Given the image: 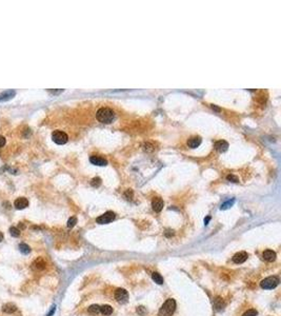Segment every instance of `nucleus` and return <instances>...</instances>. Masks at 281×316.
<instances>
[{
	"instance_id": "nucleus-1",
	"label": "nucleus",
	"mask_w": 281,
	"mask_h": 316,
	"mask_svg": "<svg viewBox=\"0 0 281 316\" xmlns=\"http://www.w3.org/2000/svg\"><path fill=\"white\" fill-rule=\"evenodd\" d=\"M96 117L98 119V121L102 123H111L113 122V120L115 119L116 115L115 112L112 109H108V108H101L97 111L96 113Z\"/></svg>"
},
{
	"instance_id": "nucleus-2",
	"label": "nucleus",
	"mask_w": 281,
	"mask_h": 316,
	"mask_svg": "<svg viewBox=\"0 0 281 316\" xmlns=\"http://www.w3.org/2000/svg\"><path fill=\"white\" fill-rule=\"evenodd\" d=\"M175 310H176V301L173 298H169L166 299V301L162 304V307L160 308L159 316H172L174 314Z\"/></svg>"
},
{
	"instance_id": "nucleus-3",
	"label": "nucleus",
	"mask_w": 281,
	"mask_h": 316,
	"mask_svg": "<svg viewBox=\"0 0 281 316\" xmlns=\"http://www.w3.org/2000/svg\"><path fill=\"white\" fill-rule=\"evenodd\" d=\"M279 278L277 276H269L264 278L262 281L260 282V287L262 288L264 290H271L276 288L278 285H279Z\"/></svg>"
},
{
	"instance_id": "nucleus-4",
	"label": "nucleus",
	"mask_w": 281,
	"mask_h": 316,
	"mask_svg": "<svg viewBox=\"0 0 281 316\" xmlns=\"http://www.w3.org/2000/svg\"><path fill=\"white\" fill-rule=\"evenodd\" d=\"M52 139L55 143L57 145H65L69 140V136L65 132L60 131V130H56L52 133Z\"/></svg>"
},
{
	"instance_id": "nucleus-5",
	"label": "nucleus",
	"mask_w": 281,
	"mask_h": 316,
	"mask_svg": "<svg viewBox=\"0 0 281 316\" xmlns=\"http://www.w3.org/2000/svg\"><path fill=\"white\" fill-rule=\"evenodd\" d=\"M115 217H116L115 213L112 212V211H107L104 214L97 217L96 221H97V223H99V224H107V223H112V221L115 219Z\"/></svg>"
},
{
	"instance_id": "nucleus-6",
	"label": "nucleus",
	"mask_w": 281,
	"mask_h": 316,
	"mask_svg": "<svg viewBox=\"0 0 281 316\" xmlns=\"http://www.w3.org/2000/svg\"><path fill=\"white\" fill-rule=\"evenodd\" d=\"M115 298L119 304H126L129 300V293L124 289H118L115 292Z\"/></svg>"
},
{
	"instance_id": "nucleus-7",
	"label": "nucleus",
	"mask_w": 281,
	"mask_h": 316,
	"mask_svg": "<svg viewBox=\"0 0 281 316\" xmlns=\"http://www.w3.org/2000/svg\"><path fill=\"white\" fill-rule=\"evenodd\" d=\"M14 206L17 210H22L29 207V200L26 197H19L14 201Z\"/></svg>"
},
{
	"instance_id": "nucleus-8",
	"label": "nucleus",
	"mask_w": 281,
	"mask_h": 316,
	"mask_svg": "<svg viewBox=\"0 0 281 316\" xmlns=\"http://www.w3.org/2000/svg\"><path fill=\"white\" fill-rule=\"evenodd\" d=\"M16 95V91L15 90H7L4 92L0 93V102L7 101L10 99H12L13 97H15Z\"/></svg>"
},
{
	"instance_id": "nucleus-9",
	"label": "nucleus",
	"mask_w": 281,
	"mask_h": 316,
	"mask_svg": "<svg viewBox=\"0 0 281 316\" xmlns=\"http://www.w3.org/2000/svg\"><path fill=\"white\" fill-rule=\"evenodd\" d=\"M249 255L246 252H238L233 256V261L235 263H243L247 259Z\"/></svg>"
},
{
	"instance_id": "nucleus-10",
	"label": "nucleus",
	"mask_w": 281,
	"mask_h": 316,
	"mask_svg": "<svg viewBox=\"0 0 281 316\" xmlns=\"http://www.w3.org/2000/svg\"><path fill=\"white\" fill-rule=\"evenodd\" d=\"M163 206H164V202L159 197H155L152 200V207L155 212H160L163 209Z\"/></svg>"
},
{
	"instance_id": "nucleus-11",
	"label": "nucleus",
	"mask_w": 281,
	"mask_h": 316,
	"mask_svg": "<svg viewBox=\"0 0 281 316\" xmlns=\"http://www.w3.org/2000/svg\"><path fill=\"white\" fill-rule=\"evenodd\" d=\"M90 161L95 165H99V167H103V165H107V161L104 159V158L100 157V156H96V155H93V156L90 157Z\"/></svg>"
},
{
	"instance_id": "nucleus-12",
	"label": "nucleus",
	"mask_w": 281,
	"mask_h": 316,
	"mask_svg": "<svg viewBox=\"0 0 281 316\" xmlns=\"http://www.w3.org/2000/svg\"><path fill=\"white\" fill-rule=\"evenodd\" d=\"M215 149L218 152H220V153H224L229 149V143L225 140H218L215 142Z\"/></svg>"
},
{
	"instance_id": "nucleus-13",
	"label": "nucleus",
	"mask_w": 281,
	"mask_h": 316,
	"mask_svg": "<svg viewBox=\"0 0 281 316\" xmlns=\"http://www.w3.org/2000/svg\"><path fill=\"white\" fill-rule=\"evenodd\" d=\"M201 145V137L199 136H193L191 138H188V146L191 149H196Z\"/></svg>"
},
{
	"instance_id": "nucleus-14",
	"label": "nucleus",
	"mask_w": 281,
	"mask_h": 316,
	"mask_svg": "<svg viewBox=\"0 0 281 316\" xmlns=\"http://www.w3.org/2000/svg\"><path fill=\"white\" fill-rule=\"evenodd\" d=\"M262 257H263L264 260H266V261L272 262L276 259V252H274L273 250H265L263 252Z\"/></svg>"
},
{
	"instance_id": "nucleus-15",
	"label": "nucleus",
	"mask_w": 281,
	"mask_h": 316,
	"mask_svg": "<svg viewBox=\"0 0 281 316\" xmlns=\"http://www.w3.org/2000/svg\"><path fill=\"white\" fill-rule=\"evenodd\" d=\"M225 307V303L222 300V298L220 297H216L214 299V308L217 310V311H220L223 308Z\"/></svg>"
},
{
	"instance_id": "nucleus-16",
	"label": "nucleus",
	"mask_w": 281,
	"mask_h": 316,
	"mask_svg": "<svg viewBox=\"0 0 281 316\" xmlns=\"http://www.w3.org/2000/svg\"><path fill=\"white\" fill-rule=\"evenodd\" d=\"M16 310H17V307L13 304H4V306L2 307V311L5 312V313H14Z\"/></svg>"
},
{
	"instance_id": "nucleus-17",
	"label": "nucleus",
	"mask_w": 281,
	"mask_h": 316,
	"mask_svg": "<svg viewBox=\"0 0 281 316\" xmlns=\"http://www.w3.org/2000/svg\"><path fill=\"white\" fill-rule=\"evenodd\" d=\"M100 312L103 315H111L113 313V308L108 304H104V306L100 307Z\"/></svg>"
},
{
	"instance_id": "nucleus-18",
	"label": "nucleus",
	"mask_w": 281,
	"mask_h": 316,
	"mask_svg": "<svg viewBox=\"0 0 281 316\" xmlns=\"http://www.w3.org/2000/svg\"><path fill=\"white\" fill-rule=\"evenodd\" d=\"M152 278H153V280L156 282V284H158V285H162L163 284V277L161 276L159 273L154 272V273L152 274Z\"/></svg>"
},
{
	"instance_id": "nucleus-19",
	"label": "nucleus",
	"mask_w": 281,
	"mask_h": 316,
	"mask_svg": "<svg viewBox=\"0 0 281 316\" xmlns=\"http://www.w3.org/2000/svg\"><path fill=\"white\" fill-rule=\"evenodd\" d=\"M33 266H35V267L37 268V269H39V270H42V269L45 268L46 263H45V261H44L42 258H38L34 263H33Z\"/></svg>"
},
{
	"instance_id": "nucleus-20",
	"label": "nucleus",
	"mask_w": 281,
	"mask_h": 316,
	"mask_svg": "<svg viewBox=\"0 0 281 316\" xmlns=\"http://www.w3.org/2000/svg\"><path fill=\"white\" fill-rule=\"evenodd\" d=\"M19 250H20V252L22 254H29L30 252H31V248L29 246L26 245V243H20L19 245Z\"/></svg>"
},
{
	"instance_id": "nucleus-21",
	"label": "nucleus",
	"mask_w": 281,
	"mask_h": 316,
	"mask_svg": "<svg viewBox=\"0 0 281 316\" xmlns=\"http://www.w3.org/2000/svg\"><path fill=\"white\" fill-rule=\"evenodd\" d=\"M234 203H235V199H232V200H227L226 202H224V203H222V204H221V208H220V209H221V210L230 209V208L232 207Z\"/></svg>"
},
{
	"instance_id": "nucleus-22",
	"label": "nucleus",
	"mask_w": 281,
	"mask_h": 316,
	"mask_svg": "<svg viewBox=\"0 0 281 316\" xmlns=\"http://www.w3.org/2000/svg\"><path fill=\"white\" fill-rule=\"evenodd\" d=\"M10 233H11V235L14 237H18L19 235H20V230H19L18 228H16V227H11L10 228Z\"/></svg>"
},
{
	"instance_id": "nucleus-23",
	"label": "nucleus",
	"mask_w": 281,
	"mask_h": 316,
	"mask_svg": "<svg viewBox=\"0 0 281 316\" xmlns=\"http://www.w3.org/2000/svg\"><path fill=\"white\" fill-rule=\"evenodd\" d=\"M88 311L90 312V313H99L100 312V306H98V304H93V306H91L90 308L88 309Z\"/></svg>"
},
{
	"instance_id": "nucleus-24",
	"label": "nucleus",
	"mask_w": 281,
	"mask_h": 316,
	"mask_svg": "<svg viewBox=\"0 0 281 316\" xmlns=\"http://www.w3.org/2000/svg\"><path fill=\"white\" fill-rule=\"evenodd\" d=\"M91 184L93 185L94 188H98L99 185L101 184V178H99V177H95V178H93L91 181Z\"/></svg>"
},
{
	"instance_id": "nucleus-25",
	"label": "nucleus",
	"mask_w": 281,
	"mask_h": 316,
	"mask_svg": "<svg viewBox=\"0 0 281 316\" xmlns=\"http://www.w3.org/2000/svg\"><path fill=\"white\" fill-rule=\"evenodd\" d=\"M77 223V218L76 217H71L68 220V227L69 228H73V227H75V224Z\"/></svg>"
},
{
	"instance_id": "nucleus-26",
	"label": "nucleus",
	"mask_w": 281,
	"mask_h": 316,
	"mask_svg": "<svg viewBox=\"0 0 281 316\" xmlns=\"http://www.w3.org/2000/svg\"><path fill=\"white\" fill-rule=\"evenodd\" d=\"M257 314H258V312L256 311V310L251 309V310H247L242 316H257Z\"/></svg>"
},
{
	"instance_id": "nucleus-27",
	"label": "nucleus",
	"mask_w": 281,
	"mask_h": 316,
	"mask_svg": "<svg viewBox=\"0 0 281 316\" xmlns=\"http://www.w3.org/2000/svg\"><path fill=\"white\" fill-rule=\"evenodd\" d=\"M226 179L229 180V181H232V182H238L239 180H238V177L237 176H235V175H233V174H231V175H229L226 177Z\"/></svg>"
},
{
	"instance_id": "nucleus-28",
	"label": "nucleus",
	"mask_w": 281,
	"mask_h": 316,
	"mask_svg": "<svg viewBox=\"0 0 281 316\" xmlns=\"http://www.w3.org/2000/svg\"><path fill=\"white\" fill-rule=\"evenodd\" d=\"M124 196L127 198V199H131L132 198V196H133V192H132V190H127L126 194H124Z\"/></svg>"
},
{
	"instance_id": "nucleus-29",
	"label": "nucleus",
	"mask_w": 281,
	"mask_h": 316,
	"mask_svg": "<svg viewBox=\"0 0 281 316\" xmlns=\"http://www.w3.org/2000/svg\"><path fill=\"white\" fill-rule=\"evenodd\" d=\"M4 145H5V138L3 136H0V148L4 146Z\"/></svg>"
},
{
	"instance_id": "nucleus-30",
	"label": "nucleus",
	"mask_w": 281,
	"mask_h": 316,
	"mask_svg": "<svg viewBox=\"0 0 281 316\" xmlns=\"http://www.w3.org/2000/svg\"><path fill=\"white\" fill-rule=\"evenodd\" d=\"M137 312L139 313V314L143 315L144 314V308L143 307H139L138 309H137Z\"/></svg>"
},
{
	"instance_id": "nucleus-31",
	"label": "nucleus",
	"mask_w": 281,
	"mask_h": 316,
	"mask_svg": "<svg viewBox=\"0 0 281 316\" xmlns=\"http://www.w3.org/2000/svg\"><path fill=\"white\" fill-rule=\"evenodd\" d=\"M212 109H213V110H215V111H217V112H220V109H219L218 107H216V105H214V104H212Z\"/></svg>"
},
{
	"instance_id": "nucleus-32",
	"label": "nucleus",
	"mask_w": 281,
	"mask_h": 316,
	"mask_svg": "<svg viewBox=\"0 0 281 316\" xmlns=\"http://www.w3.org/2000/svg\"><path fill=\"white\" fill-rule=\"evenodd\" d=\"M210 220H211V217H210V216H207V217L204 219V224H205V226H207V224L208 223V221H210Z\"/></svg>"
},
{
	"instance_id": "nucleus-33",
	"label": "nucleus",
	"mask_w": 281,
	"mask_h": 316,
	"mask_svg": "<svg viewBox=\"0 0 281 316\" xmlns=\"http://www.w3.org/2000/svg\"><path fill=\"white\" fill-rule=\"evenodd\" d=\"M54 312H55V307H53L52 311H51V312H50V313H49V315H48V316H52V315H53V313H54Z\"/></svg>"
},
{
	"instance_id": "nucleus-34",
	"label": "nucleus",
	"mask_w": 281,
	"mask_h": 316,
	"mask_svg": "<svg viewBox=\"0 0 281 316\" xmlns=\"http://www.w3.org/2000/svg\"><path fill=\"white\" fill-rule=\"evenodd\" d=\"M3 240V234H2V232H0V242Z\"/></svg>"
}]
</instances>
